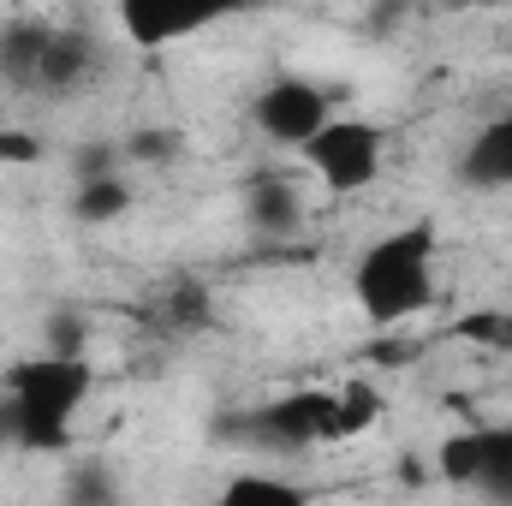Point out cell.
<instances>
[{"instance_id":"obj_18","label":"cell","mask_w":512,"mask_h":506,"mask_svg":"<svg viewBox=\"0 0 512 506\" xmlns=\"http://www.w3.org/2000/svg\"><path fill=\"white\" fill-rule=\"evenodd\" d=\"M459 340H477V346H512V310H477L459 322Z\"/></svg>"},{"instance_id":"obj_16","label":"cell","mask_w":512,"mask_h":506,"mask_svg":"<svg viewBox=\"0 0 512 506\" xmlns=\"http://www.w3.org/2000/svg\"><path fill=\"white\" fill-rule=\"evenodd\" d=\"M126 161H143V167H161V161H179V149H185V137L179 131H155V126H143V131H131L126 143Z\"/></svg>"},{"instance_id":"obj_8","label":"cell","mask_w":512,"mask_h":506,"mask_svg":"<svg viewBox=\"0 0 512 506\" xmlns=\"http://www.w3.org/2000/svg\"><path fill=\"white\" fill-rule=\"evenodd\" d=\"M102 60H108V42L84 24H54L48 36V54H42V72H36V96L48 102H66V96H84L96 78H102Z\"/></svg>"},{"instance_id":"obj_9","label":"cell","mask_w":512,"mask_h":506,"mask_svg":"<svg viewBox=\"0 0 512 506\" xmlns=\"http://www.w3.org/2000/svg\"><path fill=\"white\" fill-rule=\"evenodd\" d=\"M245 227L256 239H286L304 227V197L280 167H262L245 179Z\"/></svg>"},{"instance_id":"obj_20","label":"cell","mask_w":512,"mask_h":506,"mask_svg":"<svg viewBox=\"0 0 512 506\" xmlns=\"http://www.w3.org/2000/svg\"><path fill=\"white\" fill-rule=\"evenodd\" d=\"M48 352H84V316L78 310H54V322H48Z\"/></svg>"},{"instance_id":"obj_11","label":"cell","mask_w":512,"mask_h":506,"mask_svg":"<svg viewBox=\"0 0 512 506\" xmlns=\"http://www.w3.org/2000/svg\"><path fill=\"white\" fill-rule=\"evenodd\" d=\"M48 36H54V24H42V18H12V24H0V84H6V90L36 96V72H42Z\"/></svg>"},{"instance_id":"obj_10","label":"cell","mask_w":512,"mask_h":506,"mask_svg":"<svg viewBox=\"0 0 512 506\" xmlns=\"http://www.w3.org/2000/svg\"><path fill=\"white\" fill-rule=\"evenodd\" d=\"M459 185L465 191H512V108L471 131V143L459 149Z\"/></svg>"},{"instance_id":"obj_21","label":"cell","mask_w":512,"mask_h":506,"mask_svg":"<svg viewBox=\"0 0 512 506\" xmlns=\"http://www.w3.org/2000/svg\"><path fill=\"white\" fill-rule=\"evenodd\" d=\"M6 161H36V137H24V131H0V167Z\"/></svg>"},{"instance_id":"obj_15","label":"cell","mask_w":512,"mask_h":506,"mask_svg":"<svg viewBox=\"0 0 512 506\" xmlns=\"http://www.w3.org/2000/svg\"><path fill=\"white\" fill-rule=\"evenodd\" d=\"M334 405H340V441H352V435H364V429L382 423V393H376L370 381L334 387Z\"/></svg>"},{"instance_id":"obj_2","label":"cell","mask_w":512,"mask_h":506,"mask_svg":"<svg viewBox=\"0 0 512 506\" xmlns=\"http://www.w3.org/2000/svg\"><path fill=\"white\" fill-rule=\"evenodd\" d=\"M435 268H441L435 221H405L376 245H364V256L352 262V304L364 310V322L399 328L435 304Z\"/></svg>"},{"instance_id":"obj_4","label":"cell","mask_w":512,"mask_h":506,"mask_svg":"<svg viewBox=\"0 0 512 506\" xmlns=\"http://www.w3.org/2000/svg\"><path fill=\"white\" fill-rule=\"evenodd\" d=\"M233 435H245L251 447H268V453H310V447L340 441V405L328 387H298V393H280L245 411Z\"/></svg>"},{"instance_id":"obj_6","label":"cell","mask_w":512,"mask_h":506,"mask_svg":"<svg viewBox=\"0 0 512 506\" xmlns=\"http://www.w3.org/2000/svg\"><path fill=\"white\" fill-rule=\"evenodd\" d=\"M334 120V96L304 78V72H274L262 90L251 96V126L274 143V149H298L316 126Z\"/></svg>"},{"instance_id":"obj_1","label":"cell","mask_w":512,"mask_h":506,"mask_svg":"<svg viewBox=\"0 0 512 506\" xmlns=\"http://www.w3.org/2000/svg\"><path fill=\"white\" fill-rule=\"evenodd\" d=\"M96 370L84 352H42L0 376V447L12 453H66L78 411L90 405Z\"/></svg>"},{"instance_id":"obj_3","label":"cell","mask_w":512,"mask_h":506,"mask_svg":"<svg viewBox=\"0 0 512 506\" xmlns=\"http://www.w3.org/2000/svg\"><path fill=\"white\" fill-rule=\"evenodd\" d=\"M292 155L316 173L322 191H334V197H358V191H370V185L382 179L387 137H382V126H370V120H358V114H334L328 126L310 131Z\"/></svg>"},{"instance_id":"obj_12","label":"cell","mask_w":512,"mask_h":506,"mask_svg":"<svg viewBox=\"0 0 512 506\" xmlns=\"http://www.w3.org/2000/svg\"><path fill=\"white\" fill-rule=\"evenodd\" d=\"M209 316H215V298H209L203 280H191V274L167 280V286L149 298V322H155L161 334H197V328H209Z\"/></svg>"},{"instance_id":"obj_5","label":"cell","mask_w":512,"mask_h":506,"mask_svg":"<svg viewBox=\"0 0 512 506\" xmlns=\"http://www.w3.org/2000/svg\"><path fill=\"white\" fill-rule=\"evenodd\" d=\"M256 0H114L120 12V30H126L131 48H173V42H191L239 12H251Z\"/></svg>"},{"instance_id":"obj_17","label":"cell","mask_w":512,"mask_h":506,"mask_svg":"<svg viewBox=\"0 0 512 506\" xmlns=\"http://www.w3.org/2000/svg\"><path fill=\"white\" fill-rule=\"evenodd\" d=\"M126 167V149L120 143H108V137H96V143H78L72 149V179H96V173H120Z\"/></svg>"},{"instance_id":"obj_22","label":"cell","mask_w":512,"mask_h":506,"mask_svg":"<svg viewBox=\"0 0 512 506\" xmlns=\"http://www.w3.org/2000/svg\"><path fill=\"white\" fill-rule=\"evenodd\" d=\"M441 12H477V6H501V0H435Z\"/></svg>"},{"instance_id":"obj_19","label":"cell","mask_w":512,"mask_h":506,"mask_svg":"<svg viewBox=\"0 0 512 506\" xmlns=\"http://www.w3.org/2000/svg\"><path fill=\"white\" fill-rule=\"evenodd\" d=\"M114 495H120V483L108 471H96V465H78L66 477V501H114Z\"/></svg>"},{"instance_id":"obj_13","label":"cell","mask_w":512,"mask_h":506,"mask_svg":"<svg viewBox=\"0 0 512 506\" xmlns=\"http://www.w3.org/2000/svg\"><path fill=\"white\" fill-rule=\"evenodd\" d=\"M131 209V179L120 173H96V179H72V221L84 227H108Z\"/></svg>"},{"instance_id":"obj_7","label":"cell","mask_w":512,"mask_h":506,"mask_svg":"<svg viewBox=\"0 0 512 506\" xmlns=\"http://www.w3.org/2000/svg\"><path fill=\"white\" fill-rule=\"evenodd\" d=\"M435 465L459 489H477L489 501H512V423H471V429L447 435Z\"/></svg>"},{"instance_id":"obj_14","label":"cell","mask_w":512,"mask_h":506,"mask_svg":"<svg viewBox=\"0 0 512 506\" xmlns=\"http://www.w3.org/2000/svg\"><path fill=\"white\" fill-rule=\"evenodd\" d=\"M221 501L227 506H304V489L298 483H286V477H268V471H239V477H227V489H221Z\"/></svg>"}]
</instances>
